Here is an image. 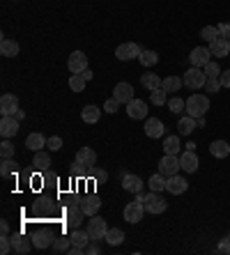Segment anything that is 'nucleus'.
<instances>
[{"label":"nucleus","instance_id":"nucleus-1","mask_svg":"<svg viewBox=\"0 0 230 255\" xmlns=\"http://www.w3.org/2000/svg\"><path fill=\"white\" fill-rule=\"evenodd\" d=\"M207 111H210V99L205 95H191L187 99V113L191 118H205Z\"/></svg>","mask_w":230,"mask_h":255},{"label":"nucleus","instance_id":"nucleus-2","mask_svg":"<svg viewBox=\"0 0 230 255\" xmlns=\"http://www.w3.org/2000/svg\"><path fill=\"white\" fill-rule=\"evenodd\" d=\"M182 81H184L187 88L200 90V88H205V83H207V74H205V69H200V67H191L189 71H184Z\"/></svg>","mask_w":230,"mask_h":255},{"label":"nucleus","instance_id":"nucleus-3","mask_svg":"<svg viewBox=\"0 0 230 255\" xmlns=\"http://www.w3.org/2000/svg\"><path fill=\"white\" fill-rule=\"evenodd\" d=\"M143 205H145V212H150V214H164L166 207H168V202L164 200V196L157 193V191L147 193V196L143 198Z\"/></svg>","mask_w":230,"mask_h":255},{"label":"nucleus","instance_id":"nucleus-4","mask_svg":"<svg viewBox=\"0 0 230 255\" xmlns=\"http://www.w3.org/2000/svg\"><path fill=\"white\" fill-rule=\"evenodd\" d=\"M88 232H90L92 242H99V239H106V232H109V226H106V219H102V216H90V221H88Z\"/></svg>","mask_w":230,"mask_h":255},{"label":"nucleus","instance_id":"nucleus-5","mask_svg":"<svg viewBox=\"0 0 230 255\" xmlns=\"http://www.w3.org/2000/svg\"><path fill=\"white\" fill-rule=\"evenodd\" d=\"M180 154H164L161 161H159V172L170 177V175H177L180 172Z\"/></svg>","mask_w":230,"mask_h":255},{"label":"nucleus","instance_id":"nucleus-6","mask_svg":"<svg viewBox=\"0 0 230 255\" xmlns=\"http://www.w3.org/2000/svg\"><path fill=\"white\" fill-rule=\"evenodd\" d=\"M143 212H145V205L138 200L133 202H127L124 205V221L127 223H140L143 221Z\"/></svg>","mask_w":230,"mask_h":255},{"label":"nucleus","instance_id":"nucleus-7","mask_svg":"<svg viewBox=\"0 0 230 255\" xmlns=\"http://www.w3.org/2000/svg\"><path fill=\"white\" fill-rule=\"evenodd\" d=\"M83 209H81V205L79 202H72L69 207L65 209V219H67V226L72 228V230H76V228L83 223Z\"/></svg>","mask_w":230,"mask_h":255},{"label":"nucleus","instance_id":"nucleus-8","mask_svg":"<svg viewBox=\"0 0 230 255\" xmlns=\"http://www.w3.org/2000/svg\"><path fill=\"white\" fill-rule=\"evenodd\" d=\"M140 53H143V51H140V46L136 42H127V44H122V46L115 48V58H117V60H124V62H127V60L138 58Z\"/></svg>","mask_w":230,"mask_h":255},{"label":"nucleus","instance_id":"nucleus-9","mask_svg":"<svg viewBox=\"0 0 230 255\" xmlns=\"http://www.w3.org/2000/svg\"><path fill=\"white\" fill-rule=\"evenodd\" d=\"M212 60V53H210V48H205V46H196L191 53H189V62H191V67H203L207 65Z\"/></svg>","mask_w":230,"mask_h":255},{"label":"nucleus","instance_id":"nucleus-10","mask_svg":"<svg viewBox=\"0 0 230 255\" xmlns=\"http://www.w3.org/2000/svg\"><path fill=\"white\" fill-rule=\"evenodd\" d=\"M67 67H69L72 74H81V71L88 69V55H85L83 51H74V53L69 55V60H67Z\"/></svg>","mask_w":230,"mask_h":255},{"label":"nucleus","instance_id":"nucleus-11","mask_svg":"<svg viewBox=\"0 0 230 255\" xmlns=\"http://www.w3.org/2000/svg\"><path fill=\"white\" fill-rule=\"evenodd\" d=\"M210 53L212 55H217V58H228L230 55V39L228 37H221L219 35L214 42H210Z\"/></svg>","mask_w":230,"mask_h":255},{"label":"nucleus","instance_id":"nucleus-12","mask_svg":"<svg viewBox=\"0 0 230 255\" xmlns=\"http://www.w3.org/2000/svg\"><path fill=\"white\" fill-rule=\"evenodd\" d=\"M180 166L184 172H196L200 166V161H198V154H196L194 149H184L180 154Z\"/></svg>","mask_w":230,"mask_h":255},{"label":"nucleus","instance_id":"nucleus-13","mask_svg":"<svg viewBox=\"0 0 230 255\" xmlns=\"http://www.w3.org/2000/svg\"><path fill=\"white\" fill-rule=\"evenodd\" d=\"M187 189H189V182L184 177H180V172H177V175H170V177L166 179V191L173 193V196H180V193H184Z\"/></svg>","mask_w":230,"mask_h":255},{"label":"nucleus","instance_id":"nucleus-14","mask_svg":"<svg viewBox=\"0 0 230 255\" xmlns=\"http://www.w3.org/2000/svg\"><path fill=\"white\" fill-rule=\"evenodd\" d=\"M127 115L131 120H145L147 118V104L143 99H131L127 104Z\"/></svg>","mask_w":230,"mask_h":255},{"label":"nucleus","instance_id":"nucleus-15","mask_svg":"<svg viewBox=\"0 0 230 255\" xmlns=\"http://www.w3.org/2000/svg\"><path fill=\"white\" fill-rule=\"evenodd\" d=\"M16 131H18V120L14 115H2V120H0V133H2V138L16 136Z\"/></svg>","mask_w":230,"mask_h":255},{"label":"nucleus","instance_id":"nucleus-16","mask_svg":"<svg viewBox=\"0 0 230 255\" xmlns=\"http://www.w3.org/2000/svg\"><path fill=\"white\" fill-rule=\"evenodd\" d=\"M113 97L117 101H120V104H124V106H127L129 101L131 99H136V97H133V88H131V83H117L113 88Z\"/></svg>","mask_w":230,"mask_h":255},{"label":"nucleus","instance_id":"nucleus-17","mask_svg":"<svg viewBox=\"0 0 230 255\" xmlns=\"http://www.w3.org/2000/svg\"><path fill=\"white\" fill-rule=\"evenodd\" d=\"M122 186L129 193H140L143 191V179L138 175H131V172H122Z\"/></svg>","mask_w":230,"mask_h":255},{"label":"nucleus","instance_id":"nucleus-18","mask_svg":"<svg viewBox=\"0 0 230 255\" xmlns=\"http://www.w3.org/2000/svg\"><path fill=\"white\" fill-rule=\"evenodd\" d=\"M164 131H166V127H164V122L159 118H147L145 120V133H147V138H161L164 136Z\"/></svg>","mask_w":230,"mask_h":255},{"label":"nucleus","instance_id":"nucleus-19","mask_svg":"<svg viewBox=\"0 0 230 255\" xmlns=\"http://www.w3.org/2000/svg\"><path fill=\"white\" fill-rule=\"evenodd\" d=\"M18 111V97L16 95H2L0 97V113L14 115Z\"/></svg>","mask_w":230,"mask_h":255},{"label":"nucleus","instance_id":"nucleus-20","mask_svg":"<svg viewBox=\"0 0 230 255\" xmlns=\"http://www.w3.org/2000/svg\"><path fill=\"white\" fill-rule=\"evenodd\" d=\"M76 161L85 168H92L95 163H97V152H95L92 147H81L79 152H76Z\"/></svg>","mask_w":230,"mask_h":255},{"label":"nucleus","instance_id":"nucleus-21","mask_svg":"<svg viewBox=\"0 0 230 255\" xmlns=\"http://www.w3.org/2000/svg\"><path fill=\"white\" fill-rule=\"evenodd\" d=\"M79 205H81V209H83L85 216H95V214L99 212V207H102V200H99L97 196H85Z\"/></svg>","mask_w":230,"mask_h":255},{"label":"nucleus","instance_id":"nucleus-22","mask_svg":"<svg viewBox=\"0 0 230 255\" xmlns=\"http://www.w3.org/2000/svg\"><path fill=\"white\" fill-rule=\"evenodd\" d=\"M32 246L35 249H39V251H44V249H49L51 244H53V237H51V232L49 230H39V232H35L32 235Z\"/></svg>","mask_w":230,"mask_h":255},{"label":"nucleus","instance_id":"nucleus-23","mask_svg":"<svg viewBox=\"0 0 230 255\" xmlns=\"http://www.w3.org/2000/svg\"><path fill=\"white\" fill-rule=\"evenodd\" d=\"M12 246H14V253L25 255V253H30V249H32V239L23 237V235H16V237H12Z\"/></svg>","mask_w":230,"mask_h":255},{"label":"nucleus","instance_id":"nucleus-24","mask_svg":"<svg viewBox=\"0 0 230 255\" xmlns=\"http://www.w3.org/2000/svg\"><path fill=\"white\" fill-rule=\"evenodd\" d=\"M210 154L217 156V159H226V156H230V145L226 140H212V145H210Z\"/></svg>","mask_w":230,"mask_h":255},{"label":"nucleus","instance_id":"nucleus-25","mask_svg":"<svg viewBox=\"0 0 230 255\" xmlns=\"http://www.w3.org/2000/svg\"><path fill=\"white\" fill-rule=\"evenodd\" d=\"M72 246H79V249H88V242H90V232L81 230V228H76V230H72Z\"/></svg>","mask_w":230,"mask_h":255},{"label":"nucleus","instance_id":"nucleus-26","mask_svg":"<svg viewBox=\"0 0 230 255\" xmlns=\"http://www.w3.org/2000/svg\"><path fill=\"white\" fill-rule=\"evenodd\" d=\"M99 118H102V111H99L97 106H85L83 111H81V120L83 122H88V125H97L99 122Z\"/></svg>","mask_w":230,"mask_h":255},{"label":"nucleus","instance_id":"nucleus-27","mask_svg":"<svg viewBox=\"0 0 230 255\" xmlns=\"http://www.w3.org/2000/svg\"><path fill=\"white\" fill-rule=\"evenodd\" d=\"M32 166L37 168V170H49L51 166H53V161H51V154H46V152H35V159H32Z\"/></svg>","mask_w":230,"mask_h":255},{"label":"nucleus","instance_id":"nucleus-28","mask_svg":"<svg viewBox=\"0 0 230 255\" xmlns=\"http://www.w3.org/2000/svg\"><path fill=\"white\" fill-rule=\"evenodd\" d=\"M198 127V120L191 118V115H187V118H180V122H177V129H180V136H189L191 131Z\"/></svg>","mask_w":230,"mask_h":255},{"label":"nucleus","instance_id":"nucleus-29","mask_svg":"<svg viewBox=\"0 0 230 255\" xmlns=\"http://www.w3.org/2000/svg\"><path fill=\"white\" fill-rule=\"evenodd\" d=\"M0 53L5 55V58H16L18 55V44L14 42V39H2V42H0Z\"/></svg>","mask_w":230,"mask_h":255},{"label":"nucleus","instance_id":"nucleus-30","mask_svg":"<svg viewBox=\"0 0 230 255\" xmlns=\"http://www.w3.org/2000/svg\"><path fill=\"white\" fill-rule=\"evenodd\" d=\"M25 147L32 149V152H39L42 147H46V138H44L42 133H30L28 140H25Z\"/></svg>","mask_w":230,"mask_h":255},{"label":"nucleus","instance_id":"nucleus-31","mask_svg":"<svg viewBox=\"0 0 230 255\" xmlns=\"http://www.w3.org/2000/svg\"><path fill=\"white\" fill-rule=\"evenodd\" d=\"M166 175H161V172H157V175H152L150 179H147V186H150V191H157V193H161V191H166Z\"/></svg>","mask_w":230,"mask_h":255},{"label":"nucleus","instance_id":"nucleus-32","mask_svg":"<svg viewBox=\"0 0 230 255\" xmlns=\"http://www.w3.org/2000/svg\"><path fill=\"white\" fill-rule=\"evenodd\" d=\"M182 85H184V81H182L180 76H168L161 81V88H164L166 92H180Z\"/></svg>","mask_w":230,"mask_h":255},{"label":"nucleus","instance_id":"nucleus-33","mask_svg":"<svg viewBox=\"0 0 230 255\" xmlns=\"http://www.w3.org/2000/svg\"><path fill=\"white\" fill-rule=\"evenodd\" d=\"M124 232L120 230V228H109V232H106V242L111 244V246H120L122 242H124Z\"/></svg>","mask_w":230,"mask_h":255},{"label":"nucleus","instance_id":"nucleus-34","mask_svg":"<svg viewBox=\"0 0 230 255\" xmlns=\"http://www.w3.org/2000/svg\"><path fill=\"white\" fill-rule=\"evenodd\" d=\"M180 136H166L164 140V152L166 154H180Z\"/></svg>","mask_w":230,"mask_h":255},{"label":"nucleus","instance_id":"nucleus-35","mask_svg":"<svg viewBox=\"0 0 230 255\" xmlns=\"http://www.w3.org/2000/svg\"><path fill=\"white\" fill-rule=\"evenodd\" d=\"M85 85H88V78H85L83 74H72V76H69V88H72V92H83Z\"/></svg>","mask_w":230,"mask_h":255},{"label":"nucleus","instance_id":"nucleus-36","mask_svg":"<svg viewBox=\"0 0 230 255\" xmlns=\"http://www.w3.org/2000/svg\"><path fill=\"white\" fill-rule=\"evenodd\" d=\"M140 81H143V85H145L150 92L152 90H157V88H161V76H159V74H143Z\"/></svg>","mask_w":230,"mask_h":255},{"label":"nucleus","instance_id":"nucleus-37","mask_svg":"<svg viewBox=\"0 0 230 255\" xmlns=\"http://www.w3.org/2000/svg\"><path fill=\"white\" fill-rule=\"evenodd\" d=\"M138 60L143 67H154L159 62V55L154 53V51H143V53L138 55Z\"/></svg>","mask_w":230,"mask_h":255},{"label":"nucleus","instance_id":"nucleus-38","mask_svg":"<svg viewBox=\"0 0 230 255\" xmlns=\"http://www.w3.org/2000/svg\"><path fill=\"white\" fill-rule=\"evenodd\" d=\"M72 249V237H58L53 239V251L55 253H65V251Z\"/></svg>","mask_w":230,"mask_h":255},{"label":"nucleus","instance_id":"nucleus-39","mask_svg":"<svg viewBox=\"0 0 230 255\" xmlns=\"http://www.w3.org/2000/svg\"><path fill=\"white\" fill-rule=\"evenodd\" d=\"M168 108H170V113L180 115L182 111H187V101L182 99V97H173V99H168Z\"/></svg>","mask_w":230,"mask_h":255},{"label":"nucleus","instance_id":"nucleus-40","mask_svg":"<svg viewBox=\"0 0 230 255\" xmlns=\"http://www.w3.org/2000/svg\"><path fill=\"white\" fill-rule=\"evenodd\" d=\"M150 101H152V104H154V106H164V104H168V99H166V90H164V88L152 90Z\"/></svg>","mask_w":230,"mask_h":255},{"label":"nucleus","instance_id":"nucleus-41","mask_svg":"<svg viewBox=\"0 0 230 255\" xmlns=\"http://www.w3.org/2000/svg\"><path fill=\"white\" fill-rule=\"evenodd\" d=\"M14 170H16L14 159H2V163H0V175H2V177H12Z\"/></svg>","mask_w":230,"mask_h":255},{"label":"nucleus","instance_id":"nucleus-42","mask_svg":"<svg viewBox=\"0 0 230 255\" xmlns=\"http://www.w3.org/2000/svg\"><path fill=\"white\" fill-rule=\"evenodd\" d=\"M200 37H203L205 42H214L219 37V25H205V28L200 30Z\"/></svg>","mask_w":230,"mask_h":255},{"label":"nucleus","instance_id":"nucleus-43","mask_svg":"<svg viewBox=\"0 0 230 255\" xmlns=\"http://www.w3.org/2000/svg\"><path fill=\"white\" fill-rule=\"evenodd\" d=\"M203 69H205L207 78H219V76H221V67H219L217 62H214V60H210V62H207V65L203 67Z\"/></svg>","mask_w":230,"mask_h":255},{"label":"nucleus","instance_id":"nucleus-44","mask_svg":"<svg viewBox=\"0 0 230 255\" xmlns=\"http://www.w3.org/2000/svg\"><path fill=\"white\" fill-rule=\"evenodd\" d=\"M0 156H2V159H14V145L9 140H2V145H0Z\"/></svg>","mask_w":230,"mask_h":255},{"label":"nucleus","instance_id":"nucleus-45","mask_svg":"<svg viewBox=\"0 0 230 255\" xmlns=\"http://www.w3.org/2000/svg\"><path fill=\"white\" fill-rule=\"evenodd\" d=\"M221 88H224V85H221V81H219V78H207L205 90L210 92V95H217V92H219Z\"/></svg>","mask_w":230,"mask_h":255},{"label":"nucleus","instance_id":"nucleus-46","mask_svg":"<svg viewBox=\"0 0 230 255\" xmlns=\"http://www.w3.org/2000/svg\"><path fill=\"white\" fill-rule=\"evenodd\" d=\"M46 147H49L51 152H58V149H62V138H60V136L46 138Z\"/></svg>","mask_w":230,"mask_h":255},{"label":"nucleus","instance_id":"nucleus-47","mask_svg":"<svg viewBox=\"0 0 230 255\" xmlns=\"http://www.w3.org/2000/svg\"><path fill=\"white\" fill-rule=\"evenodd\" d=\"M9 251H14V246H12V237H5V235H2V237H0V253L7 255Z\"/></svg>","mask_w":230,"mask_h":255},{"label":"nucleus","instance_id":"nucleus-48","mask_svg":"<svg viewBox=\"0 0 230 255\" xmlns=\"http://www.w3.org/2000/svg\"><path fill=\"white\" fill-rule=\"evenodd\" d=\"M117 108H120V101L115 99V97L106 99V104H104V111H106V113H117Z\"/></svg>","mask_w":230,"mask_h":255},{"label":"nucleus","instance_id":"nucleus-49","mask_svg":"<svg viewBox=\"0 0 230 255\" xmlns=\"http://www.w3.org/2000/svg\"><path fill=\"white\" fill-rule=\"evenodd\" d=\"M88 175H92V177L97 179V182H106V177H109V175H106V172L104 170H99V168H88Z\"/></svg>","mask_w":230,"mask_h":255},{"label":"nucleus","instance_id":"nucleus-50","mask_svg":"<svg viewBox=\"0 0 230 255\" xmlns=\"http://www.w3.org/2000/svg\"><path fill=\"white\" fill-rule=\"evenodd\" d=\"M217 251H219V253H224V255H230V235H228V237H224L221 242H219Z\"/></svg>","mask_w":230,"mask_h":255},{"label":"nucleus","instance_id":"nucleus-51","mask_svg":"<svg viewBox=\"0 0 230 255\" xmlns=\"http://www.w3.org/2000/svg\"><path fill=\"white\" fill-rule=\"evenodd\" d=\"M219 35H221V37H228V39H230V21H226V23H219Z\"/></svg>","mask_w":230,"mask_h":255},{"label":"nucleus","instance_id":"nucleus-52","mask_svg":"<svg viewBox=\"0 0 230 255\" xmlns=\"http://www.w3.org/2000/svg\"><path fill=\"white\" fill-rule=\"evenodd\" d=\"M219 81H221V85H224V88H230V69L228 71H221Z\"/></svg>","mask_w":230,"mask_h":255},{"label":"nucleus","instance_id":"nucleus-53","mask_svg":"<svg viewBox=\"0 0 230 255\" xmlns=\"http://www.w3.org/2000/svg\"><path fill=\"white\" fill-rule=\"evenodd\" d=\"M0 230H2V235H5V237H9V223H7V221H2V223H0Z\"/></svg>","mask_w":230,"mask_h":255},{"label":"nucleus","instance_id":"nucleus-54","mask_svg":"<svg viewBox=\"0 0 230 255\" xmlns=\"http://www.w3.org/2000/svg\"><path fill=\"white\" fill-rule=\"evenodd\" d=\"M85 253H92V255H97V253H99V246H88V249H85Z\"/></svg>","mask_w":230,"mask_h":255},{"label":"nucleus","instance_id":"nucleus-55","mask_svg":"<svg viewBox=\"0 0 230 255\" xmlns=\"http://www.w3.org/2000/svg\"><path fill=\"white\" fill-rule=\"evenodd\" d=\"M14 118H16V120H18V122H21V120H23V118H25V113H23V111H16V113H14Z\"/></svg>","mask_w":230,"mask_h":255},{"label":"nucleus","instance_id":"nucleus-56","mask_svg":"<svg viewBox=\"0 0 230 255\" xmlns=\"http://www.w3.org/2000/svg\"><path fill=\"white\" fill-rule=\"evenodd\" d=\"M81 74H83L85 78H88V81H92V71L90 69H85V71H81Z\"/></svg>","mask_w":230,"mask_h":255},{"label":"nucleus","instance_id":"nucleus-57","mask_svg":"<svg viewBox=\"0 0 230 255\" xmlns=\"http://www.w3.org/2000/svg\"><path fill=\"white\" fill-rule=\"evenodd\" d=\"M228 235H230V232H228Z\"/></svg>","mask_w":230,"mask_h":255}]
</instances>
